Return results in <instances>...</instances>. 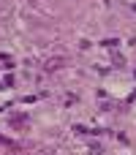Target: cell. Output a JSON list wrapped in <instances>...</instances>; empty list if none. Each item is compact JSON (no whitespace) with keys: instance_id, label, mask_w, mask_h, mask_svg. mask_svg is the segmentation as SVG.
Instances as JSON below:
<instances>
[{"instance_id":"obj_1","label":"cell","mask_w":136,"mask_h":155,"mask_svg":"<svg viewBox=\"0 0 136 155\" xmlns=\"http://www.w3.org/2000/svg\"><path fill=\"white\" fill-rule=\"evenodd\" d=\"M65 65V57H52V60H46L44 63V68L46 71H57V68H63Z\"/></svg>"}]
</instances>
